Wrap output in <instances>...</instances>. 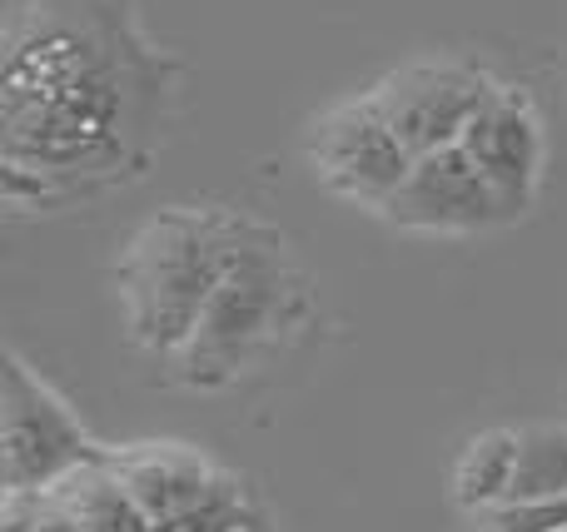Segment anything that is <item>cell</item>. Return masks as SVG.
<instances>
[{
    "label": "cell",
    "instance_id": "1",
    "mask_svg": "<svg viewBox=\"0 0 567 532\" xmlns=\"http://www.w3.org/2000/svg\"><path fill=\"white\" fill-rule=\"evenodd\" d=\"M0 70V195L55 215L150 175L179 65L135 0H10Z\"/></svg>",
    "mask_w": 567,
    "mask_h": 532
},
{
    "label": "cell",
    "instance_id": "2",
    "mask_svg": "<svg viewBox=\"0 0 567 532\" xmlns=\"http://www.w3.org/2000/svg\"><path fill=\"white\" fill-rule=\"evenodd\" d=\"M313 314H319L313 279L293 259L289 239L265 219H249L225 284L199 314L189 344L169 358L175 384L195 388V394H225L239 378L289 354L313 328Z\"/></svg>",
    "mask_w": 567,
    "mask_h": 532
},
{
    "label": "cell",
    "instance_id": "3",
    "mask_svg": "<svg viewBox=\"0 0 567 532\" xmlns=\"http://www.w3.org/2000/svg\"><path fill=\"white\" fill-rule=\"evenodd\" d=\"M249 215L219 205H169L130 234L115 264L130 344L155 358H175L189 344L199 314L225 284Z\"/></svg>",
    "mask_w": 567,
    "mask_h": 532
},
{
    "label": "cell",
    "instance_id": "4",
    "mask_svg": "<svg viewBox=\"0 0 567 532\" xmlns=\"http://www.w3.org/2000/svg\"><path fill=\"white\" fill-rule=\"evenodd\" d=\"M0 458L6 493H50L70 473L105 463L110 448L70 414V404L25 364L6 354L0 368Z\"/></svg>",
    "mask_w": 567,
    "mask_h": 532
},
{
    "label": "cell",
    "instance_id": "5",
    "mask_svg": "<svg viewBox=\"0 0 567 532\" xmlns=\"http://www.w3.org/2000/svg\"><path fill=\"white\" fill-rule=\"evenodd\" d=\"M413 159L419 155L393 129V119L383 115L373 90L319 109L309 119V129H303V165H309V175L329 195L349 199L359 209H373V215H383V205L403 189V179L413 175Z\"/></svg>",
    "mask_w": 567,
    "mask_h": 532
},
{
    "label": "cell",
    "instance_id": "6",
    "mask_svg": "<svg viewBox=\"0 0 567 532\" xmlns=\"http://www.w3.org/2000/svg\"><path fill=\"white\" fill-rule=\"evenodd\" d=\"M383 219L393 229H409V234H443V239L518 225V215L503 205V195L483 179V169L473 165V155L463 145H443L413 159V175L383 205Z\"/></svg>",
    "mask_w": 567,
    "mask_h": 532
},
{
    "label": "cell",
    "instance_id": "7",
    "mask_svg": "<svg viewBox=\"0 0 567 532\" xmlns=\"http://www.w3.org/2000/svg\"><path fill=\"white\" fill-rule=\"evenodd\" d=\"M493 90L498 80L468 60H413V65L389 70L373 85V95L413 155H429V149L458 145L473 115L493 100Z\"/></svg>",
    "mask_w": 567,
    "mask_h": 532
},
{
    "label": "cell",
    "instance_id": "8",
    "mask_svg": "<svg viewBox=\"0 0 567 532\" xmlns=\"http://www.w3.org/2000/svg\"><path fill=\"white\" fill-rule=\"evenodd\" d=\"M458 145L473 155V165L483 169V179L498 189L513 215H533L543 195V169H548V135H543L538 105L523 90H493V100L473 115Z\"/></svg>",
    "mask_w": 567,
    "mask_h": 532
},
{
    "label": "cell",
    "instance_id": "9",
    "mask_svg": "<svg viewBox=\"0 0 567 532\" xmlns=\"http://www.w3.org/2000/svg\"><path fill=\"white\" fill-rule=\"evenodd\" d=\"M110 468L115 478L130 488L150 523L185 513L195 498H205V488L215 483L225 468L209 453L189 444H130V448H110Z\"/></svg>",
    "mask_w": 567,
    "mask_h": 532
},
{
    "label": "cell",
    "instance_id": "10",
    "mask_svg": "<svg viewBox=\"0 0 567 532\" xmlns=\"http://www.w3.org/2000/svg\"><path fill=\"white\" fill-rule=\"evenodd\" d=\"M50 498L65 508L70 523L80 532H155V523L145 518V508H140L135 498H130V488L115 478L110 458L70 473L65 483L50 488Z\"/></svg>",
    "mask_w": 567,
    "mask_h": 532
},
{
    "label": "cell",
    "instance_id": "11",
    "mask_svg": "<svg viewBox=\"0 0 567 532\" xmlns=\"http://www.w3.org/2000/svg\"><path fill=\"white\" fill-rule=\"evenodd\" d=\"M513 468H518V428H488L463 444L458 463H453V503L468 518L488 513L503 503L513 488Z\"/></svg>",
    "mask_w": 567,
    "mask_h": 532
},
{
    "label": "cell",
    "instance_id": "12",
    "mask_svg": "<svg viewBox=\"0 0 567 532\" xmlns=\"http://www.w3.org/2000/svg\"><path fill=\"white\" fill-rule=\"evenodd\" d=\"M259 518H265V508L255 503L245 478H235L225 468V473L205 488V498H195L185 513L155 523V532H255Z\"/></svg>",
    "mask_w": 567,
    "mask_h": 532
},
{
    "label": "cell",
    "instance_id": "13",
    "mask_svg": "<svg viewBox=\"0 0 567 532\" xmlns=\"http://www.w3.org/2000/svg\"><path fill=\"white\" fill-rule=\"evenodd\" d=\"M567 493V424L518 428V468L508 498H553Z\"/></svg>",
    "mask_w": 567,
    "mask_h": 532
},
{
    "label": "cell",
    "instance_id": "14",
    "mask_svg": "<svg viewBox=\"0 0 567 532\" xmlns=\"http://www.w3.org/2000/svg\"><path fill=\"white\" fill-rule=\"evenodd\" d=\"M483 532H567V493L553 498H503L473 518Z\"/></svg>",
    "mask_w": 567,
    "mask_h": 532
},
{
    "label": "cell",
    "instance_id": "15",
    "mask_svg": "<svg viewBox=\"0 0 567 532\" xmlns=\"http://www.w3.org/2000/svg\"><path fill=\"white\" fill-rule=\"evenodd\" d=\"M255 532H279V528L269 523V518H259V523H255Z\"/></svg>",
    "mask_w": 567,
    "mask_h": 532
}]
</instances>
